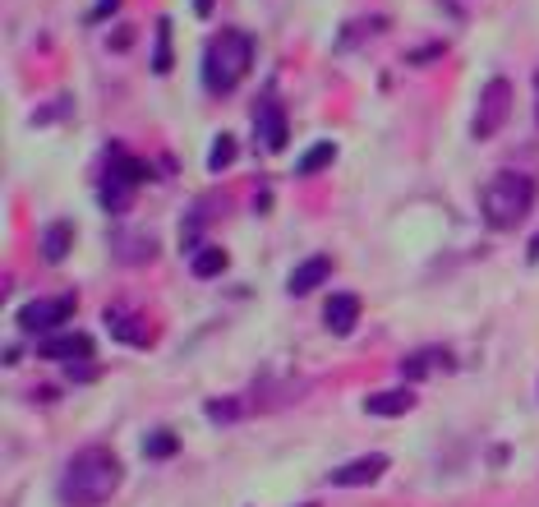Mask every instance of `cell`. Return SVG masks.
<instances>
[{
  "instance_id": "obj_24",
  "label": "cell",
  "mask_w": 539,
  "mask_h": 507,
  "mask_svg": "<svg viewBox=\"0 0 539 507\" xmlns=\"http://www.w3.org/2000/svg\"><path fill=\"white\" fill-rule=\"evenodd\" d=\"M530 263H539V235L530 240Z\"/></svg>"
},
{
  "instance_id": "obj_10",
  "label": "cell",
  "mask_w": 539,
  "mask_h": 507,
  "mask_svg": "<svg viewBox=\"0 0 539 507\" xmlns=\"http://www.w3.org/2000/svg\"><path fill=\"white\" fill-rule=\"evenodd\" d=\"M328 277H332V258L328 254H314V258H305L300 268L290 273L286 286H290V296H309V290H318Z\"/></svg>"
},
{
  "instance_id": "obj_20",
  "label": "cell",
  "mask_w": 539,
  "mask_h": 507,
  "mask_svg": "<svg viewBox=\"0 0 539 507\" xmlns=\"http://www.w3.org/2000/svg\"><path fill=\"white\" fill-rule=\"evenodd\" d=\"M434 356H443V351H415V356L406 360V379H420V373H429V364H434Z\"/></svg>"
},
{
  "instance_id": "obj_7",
  "label": "cell",
  "mask_w": 539,
  "mask_h": 507,
  "mask_svg": "<svg viewBox=\"0 0 539 507\" xmlns=\"http://www.w3.org/2000/svg\"><path fill=\"white\" fill-rule=\"evenodd\" d=\"M254 129H258V143H263L267 152H282V148H286L290 129H286V111L277 106L273 93L258 97V106H254Z\"/></svg>"
},
{
  "instance_id": "obj_11",
  "label": "cell",
  "mask_w": 539,
  "mask_h": 507,
  "mask_svg": "<svg viewBox=\"0 0 539 507\" xmlns=\"http://www.w3.org/2000/svg\"><path fill=\"white\" fill-rule=\"evenodd\" d=\"M323 318H328V328L337 337H346L350 328H355V318H360V296L337 290V296H328V305H323Z\"/></svg>"
},
{
  "instance_id": "obj_18",
  "label": "cell",
  "mask_w": 539,
  "mask_h": 507,
  "mask_svg": "<svg viewBox=\"0 0 539 507\" xmlns=\"http://www.w3.org/2000/svg\"><path fill=\"white\" fill-rule=\"evenodd\" d=\"M231 162H235V139L217 135V143H212V152H208V171H226Z\"/></svg>"
},
{
  "instance_id": "obj_5",
  "label": "cell",
  "mask_w": 539,
  "mask_h": 507,
  "mask_svg": "<svg viewBox=\"0 0 539 507\" xmlns=\"http://www.w3.org/2000/svg\"><path fill=\"white\" fill-rule=\"evenodd\" d=\"M507 116H511V84H507V78H489V84L479 88V106L470 116V135L475 139H494L498 129L507 125Z\"/></svg>"
},
{
  "instance_id": "obj_9",
  "label": "cell",
  "mask_w": 539,
  "mask_h": 507,
  "mask_svg": "<svg viewBox=\"0 0 539 507\" xmlns=\"http://www.w3.org/2000/svg\"><path fill=\"white\" fill-rule=\"evenodd\" d=\"M97 356V346L88 332H65V337H46L42 341V360H93Z\"/></svg>"
},
{
  "instance_id": "obj_1",
  "label": "cell",
  "mask_w": 539,
  "mask_h": 507,
  "mask_svg": "<svg viewBox=\"0 0 539 507\" xmlns=\"http://www.w3.org/2000/svg\"><path fill=\"white\" fill-rule=\"evenodd\" d=\"M120 489V457L111 447H78L69 466H65V479H61V498L65 507H102Z\"/></svg>"
},
{
  "instance_id": "obj_2",
  "label": "cell",
  "mask_w": 539,
  "mask_h": 507,
  "mask_svg": "<svg viewBox=\"0 0 539 507\" xmlns=\"http://www.w3.org/2000/svg\"><path fill=\"white\" fill-rule=\"evenodd\" d=\"M249 61H254V42L249 33L240 29H222L203 46V84L212 97H226L240 88V78L249 74Z\"/></svg>"
},
{
  "instance_id": "obj_25",
  "label": "cell",
  "mask_w": 539,
  "mask_h": 507,
  "mask_svg": "<svg viewBox=\"0 0 539 507\" xmlns=\"http://www.w3.org/2000/svg\"><path fill=\"white\" fill-rule=\"evenodd\" d=\"M535 88H539V74H535Z\"/></svg>"
},
{
  "instance_id": "obj_14",
  "label": "cell",
  "mask_w": 539,
  "mask_h": 507,
  "mask_svg": "<svg viewBox=\"0 0 539 507\" xmlns=\"http://www.w3.org/2000/svg\"><path fill=\"white\" fill-rule=\"evenodd\" d=\"M226 263H231V258H226V249L203 245V249L194 254V277H203V282H208V277H222V273H226Z\"/></svg>"
},
{
  "instance_id": "obj_21",
  "label": "cell",
  "mask_w": 539,
  "mask_h": 507,
  "mask_svg": "<svg viewBox=\"0 0 539 507\" xmlns=\"http://www.w3.org/2000/svg\"><path fill=\"white\" fill-rule=\"evenodd\" d=\"M443 51H447L443 42H434V46H420V51H411V65H429V61H438Z\"/></svg>"
},
{
  "instance_id": "obj_13",
  "label": "cell",
  "mask_w": 539,
  "mask_h": 507,
  "mask_svg": "<svg viewBox=\"0 0 539 507\" xmlns=\"http://www.w3.org/2000/svg\"><path fill=\"white\" fill-rule=\"evenodd\" d=\"M69 249H74V226H69V222H51V226L42 231V258H46V263H61Z\"/></svg>"
},
{
  "instance_id": "obj_22",
  "label": "cell",
  "mask_w": 539,
  "mask_h": 507,
  "mask_svg": "<svg viewBox=\"0 0 539 507\" xmlns=\"http://www.w3.org/2000/svg\"><path fill=\"white\" fill-rule=\"evenodd\" d=\"M116 5H120V0H97V10H93V19H106V14H116Z\"/></svg>"
},
{
  "instance_id": "obj_17",
  "label": "cell",
  "mask_w": 539,
  "mask_h": 507,
  "mask_svg": "<svg viewBox=\"0 0 539 507\" xmlns=\"http://www.w3.org/2000/svg\"><path fill=\"white\" fill-rule=\"evenodd\" d=\"M152 70L157 74L171 70V19H157V56H152Z\"/></svg>"
},
{
  "instance_id": "obj_8",
  "label": "cell",
  "mask_w": 539,
  "mask_h": 507,
  "mask_svg": "<svg viewBox=\"0 0 539 507\" xmlns=\"http://www.w3.org/2000/svg\"><path fill=\"white\" fill-rule=\"evenodd\" d=\"M388 466H392V462L383 457V452H369V457H355V462L337 466V470H332V485H337V489H364V485H373V479H383Z\"/></svg>"
},
{
  "instance_id": "obj_16",
  "label": "cell",
  "mask_w": 539,
  "mask_h": 507,
  "mask_svg": "<svg viewBox=\"0 0 539 507\" xmlns=\"http://www.w3.org/2000/svg\"><path fill=\"white\" fill-rule=\"evenodd\" d=\"M332 157H337V143H328V139H323V143H314V148L300 157V167H295V171H300V176H314V171H323V167H328Z\"/></svg>"
},
{
  "instance_id": "obj_15",
  "label": "cell",
  "mask_w": 539,
  "mask_h": 507,
  "mask_svg": "<svg viewBox=\"0 0 539 507\" xmlns=\"http://www.w3.org/2000/svg\"><path fill=\"white\" fill-rule=\"evenodd\" d=\"M176 452H180L176 429H157V434H148V438H143V457H152V462H161V457H176Z\"/></svg>"
},
{
  "instance_id": "obj_4",
  "label": "cell",
  "mask_w": 539,
  "mask_h": 507,
  "mask_svg": "<svg viewBox=\"0 0 539 507\" xmlns=\"http://www.w3.org/2000/svg\"><path fill=\"white\" fill-rule=\"evenodd\" d=\"M152 171L139 162V157H125L120 148L111 152V167L102 171V208H111V212H125L129 194L139 190V184L148 180Z\"/></svg>"
},
{
  "instance_id": "obj_26",
  "label": "cell",
  "mask_w": 539,
  "mask_h": 507,
  "mask_svg": "<svg viewBox=\"0 0 539 507\" xmlns=\"http://www.w3.org/2000/svg\"><path fill=\"white\" fill-rule=\"evenodd\" d=\"M300 507H314V503H300Z\"/></svg>"
},
{
  "instance_id": "obj_6",
  "label": "cell",
  "mask_w": 539,
  "mask_h": 507,
  "mask_svg": "<svg viewBox=\"0 0 539 507\" xmlns=\"http://www.w3.org/2000/svg\"><path fill=\"white\" fill-rule=\"evenodd\" d=\"M74 296H46V300H29L19 309V328H29V332H51V328H61L65 318L74 314Z\"/></svg>"
},
{
  "instance_id": "obj_19",
  "label": "cell",
  "mask_w": 539,
  "mask_h": 507,
  "mask_svg": "<svg viewBox=\"0 0 539 507\" xmlns=\"http://www.w3.org/2000/svg\"><path fill=\"white\" fill-rule=\"evenodd\" d=\"M203 415H208L212 424H235L240 415H245V406H240V402H208Z\"/></svg>"
},
{
  "instance_id": "obj_12",
  "label": "cell",
  "mask_w": 539,
  "mask_h": 507,
  "mask_svg": "<svg viewBox=\"0 0 539 507\" xmlns=\"http://www.w3.org/2000/svg\"><path fill=\"white\" fill-rule=\"evenodd\" d=\"M411 406H415V392L411 388H388V392H373L369 402H364L369 415H406Z\"/></svg>"
},
{
  "instance_id": "obj_23",
  "label": "cell",
  "mask_w": 539,
  "mask_h": 507,
  "mask_svg": "<svg viewBox=\"0 0 539 507\" xmlns=\"http://www.w3.org/2000/svg\"><path fill=\"white\" fill-rule=\"evenodd\" d=\"M194 14H199V19H208V14H212V0H194Z\"/></svg>"
},
{
  "instance_id": "obj_3",
  "label": "cell",
  "mask_w": 539,
  "mask_h": 507,
  "mask_svg": "<svg viewBox=\"0 0 539 507\" xmlns=\"http://www.w3.org/2000/svg\"><path fill=\"white\" fill-rule=\"evenodd\" d=\"M530 208H535V180L521 176V171H502L489 190H484V222L494 231L521 226Z\"/></svg>"
}]
</instances>
